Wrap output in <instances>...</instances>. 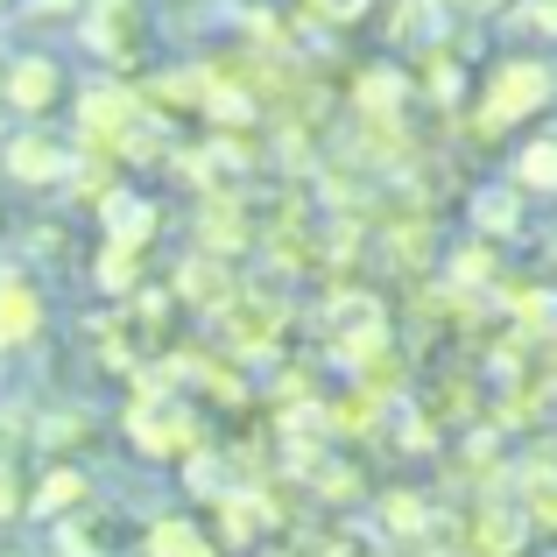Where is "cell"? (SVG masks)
Wrapping results in <instances>:
<instances>
[{
	"instance_id": "cell-1",
	"label": "cell",
	"mask_w": 557,
	"mask_h": 557,
	"mask_svg": "<svg viewBox=\"0 0 557 557\" xmlns=\"http://www.w3.org/2000/svg\"><path fill=\"white\" fill-rule=\"evenodd\" d=\"M557 107V64L550 57H494L487 71L473 78V107H466V121H473L480 141H502L508 127L536 121V113Z\"/></svg>"
},
{
	"instance_id": "cell-2",
	"label": "cell",
	"mask_w": 557,
	"mask_h": 557,
	"mask_svg": "<svg viewBox=\"0 0 557 557\" xmlns=\"http://www.w3.org/2000/svg\"><path fill=\"white\" fill-rule=\"evenodd\" d=\"M156 36H163L156 0H85L78 8V50L107 78H135L141 64H156Z\"/></svg>"
},
{
	"instance_id": "cell-3",
	"label": "cell",
	"mask_w": 557,
	"mask_h": 557,
	"mask_svg": "<svg viewBox=\"0 0 557 557\" xmlns=\"http://www.w3.org/2000/svg\"><path fill=\"white\" fill-rule=\"evenodd\" d=\"M71 92H78V71H71L57 50H14V57H0V99H8V121L50 127L57 113L71 107Z\"/></svg>"
},
{
	"instance_id": "cell-4",
	"label": "cell",
	"mask_w": 557,
	"mask_h": 557,
	"mask_svg": "<svg viewBox=\"0 0 557 557\" xmlns=\"http://www.w3.org/2000/svg\"><path fill=\"white\" fill-rule=\"evenodd\" d=\"M127 445H135L141 459L184 466L212 445V431H205V417L184 395H135V403H127Z\"/></svg>"
},
{
	"instance_id": "cell-5",
	"label": "cell",
	"mask_w": 557,
	"mask_h": 557,
	"mask_svg": "<svg viewBox=\"0 0 557 557\" xmlns=\"http://www.w3.org/2000/svg\"><path fill=\"white\" fill-rule=\"evenodd\" d=\"M71 141L78 149H121V135L141 121V99H135V78H78V92H71Z\"/></svg>"
},
{
	"instance_id": "cell-6",
	"label": "cell",
	"mask_w": 557,
	"mask_h": 557,
	"mask_svg": "<svg viewBox=\"0 0 557 557\" xmlns=\"http://www.w3.org/2000/svg\"><path fill=\"white\" fill-rule=\"evenodd\" d=\"M190 233H198V255H219V261L255 255V247H261V219H255L247 184H212V190H198V219H190Z\"/></svg>"
},
{
	"instance_id": "cell-7",
	"label": "cell",
	"mask_w": 557,
	"mask_h": 557,
	"mask_svg": "<svg viewBox=\"0 0 557 557\" xmlns=\"http://www.w3.org/2000/svg\"><path fill=\"white\" fill-rule=\"evenodd\" d=\"M71 163H78V149H71L64 135H50V127H36V121H14L8 135H0V177L22 184V190H64Z\"/></svg>"
},
{
	"instance_id": "cell-8",
	"label": "cell",
	"mask_w": 557,
	"mask_h": 557,
	"mask_svg": "<svg viewBox=\"0 0 557 557\" xmlns=\"http://www.w3.org/2000/svg\"><path fill=\"white\" fill-rule=\"evenodd\" d=\"M50 332V289L28 261H0V354H28Z\"/></svg>"
},
{
	"instance_id": "cell-9",
	"label": "cell",
	"mask_w": 557,
	"mask_h": 557,
	"mask_svg": "<svg viewBox=\"0 0 557 557\" xmlns=\"http://www.w3.org/2000/svg\"><path fill=\"white\" fill-rule=\"evenodd\" d=\"M212 536L226 557H247L261 544H283V530H275V508L261 502V487H233L212 502Z\"/></svg>"
},
{
	"instance_id": "cell-10",
	"label": "cell",
	"mask_w": 557,
	"mask_h": 557,
	"mask_svg": "<svg viewBox=\"0 0 557 557\" xmlns=\"http://www.w3.org/2000/svg\"><path fill=\"white\" fill-rule=\"evenodd\" d=\"M85 502H99L85 459H50L36 480H28V516H36V522H64V516H78Z\"/></svg>"
},
{
	"instance_id": "cell-11",
	"label": "cell",
	"mask_w": 557,
	"mask_h": 557,
	"mask_svg": "<svg viewBox=\"0 0 557 557\" xmlns=\"http://www.w3.org/2000/svg\"><path fill=\"white\" fill-rule=\"evenodd\" d=\"M233 289H240V275H233V261H219V255H190L177 261V275H170V297L190 304V311H205V318H219L233 304Z\"/></svg>"
},
{
	"instance_id": "cell-12",
	"label": "cell",
	"mask_w": 557,
	"mask_h": 557,
	"mask_svg": "<svg viewBox=\"0 0 557 557\" xmlns=\"http://www.w3.org/2000/svg\"><path fill=\"white\" fill-rule=\"evenodd\" d=\"M346 99H354V113H374V121H409V71H403V57H381V64H368V71H354L346 78Z\"/></svg>"
},
{
	"instance_id": "cell-13",
	"label": "cell",
	"mask_w": 557,
	"mask_h": 557,
	"mask_svg": "<svg viewBox=\"0 0 557 557\" xmlns=\"http://www.w3.org/2000/svg\"><path fill=\"white\" fill-rule=\"evenodd\" d=\"M141 557H226L212 536V522H198L190 508H170V516H149L141 530Z\"/></svg>"
},
{
	"instance_id": "cell-14",
	"label": "cell",
	"mask_w": 557,
	"mask_h": 557,
	"mask_svg": "<svg viewBox=\"0 0 557 557\" xmlns=\"http://www.w3.org/2000/svg\"><path fill=\"white\" fill-rule=\"evenodd\" d=\"M99 226H107L113 247H135V255H156V240H163V205L141 198V190H121V198L99 212Z\"/></svg>"
},
{
	"instance_id": "cell-15",
	"label": "cell",
	"mask_w": 557,
	"mask_h": 557,
	"mask_svg": "<svg viewBox=\"0 0 557 557\" xmlns=\"http://www.w3.org/2000/svg\"><path fill=\"white\" fill-rule=\"evenodd\" d=\"M57 530V557H121V544H113V508L107 502H85L78 516L50 522Z\"/></svg>"
},
{
	"instance_id": "cell-16",
	"label": "cell",
	"mask_w": 557,
	"mask_h": 557,
	"mask_svg": "<svg viewBox=\"0 0 557 557\" xmlns=\"http://www.w3.org/2000/svg\"><path fill=\"white\" fill-rule=\"evenodd\" d=\"M522 205H530V198H522L516 184H480V190H473V212H466V219H473V233H480V240H494V247H502V240H516V233H522V219H530Z\"/></svg>"
},
{
	"instance_id": "cell-17",
	"label": "cell",
	"mask_w": 557,
	"mask_h": 557,
	"mask_svg": "<svg viewBox=\"0 0 557 557\" xmlns=\"http://www.w3.org/2000/svg\"><path fill=\"white\" fill-rule=\"evenodd\" d=\"M92 283H99V297L127 304L135 289H149V283H156V269H149V255H135V247L99 240V255H92Z\"/></svg>"
},
{
	"instance_id": "cell-18",
	"label": "cell",
	"mask_w": 557,
	"mask_h": 557,
	"mask_svg": "<svg viewBox=\"0 0 557 557\" xmlns=\"http://www.w3.org/2000/svg\"><path fill=\"white\" fill-rule=\"evenodd\" d=\"M374 516H381V530H388L395 544H423L431 522H437V508H431L423 487H388V494H374Z\"/></svg>"
},
{
	"instance_id": "cell-19",
	"label": "cell",
	"mask_w": 557,
	"mask_h": 557,
	"mask_svg": "<svg viewBox=\"0 0 557 557\" xmlns=\"http://www.w3.org/2000/svg\"><path fill=\"white\" fill-rule=\"evenodd\" d=\"M304 487H311V502H325V508H360V502H368V473H360L339 445L304 473Z\"/></svg>"
},
{
	"instance_id": "cell-20",
	"label": "cell",
	"mask_w": 557,
	"mask_h": 557,
	"mask_svg": "<svg viewBox=\"0 0 557 557\" xmlns=\"http://www.w3.org/2000/svg\"><path fill=\"white\" fill-rule=\"evenodd\" d=\"M508 184L522 190V198H557V135H530L516 149V163H508Z\"/></svg>"
},
{
	"instance_id": "cell-21",
	"label": "cell",
	"mask_w": 557,
	"mask_h": 557,
	"mask_svg": "<svg viewBox=\"0 0 557 557\" xmlns=\"http://www.w3.org/2000/svg\"><path fill=\"white\" fill-rule=\"evenodd\" d=\"M374 8H381V0H289V14L304 22V36H311V42L339 36V28H360Z\"/></svg>"
},
{
	"instance_id": "cell-22",
	"label": "cell",
	"mask_w": 557,
	"mask_h": 557,
	"mask_svg": "<svg viewBox=\"0 0 557 557\" xmlns=\"http://www.w3.org/2000/svg\"><path fill=\"white\" fill-rule=\"evenodd\" d=\"M14 522H28V473L22 459H0V530H14Z\"/></svg>"
},
{
	"instance_id": "cell-23",
	"label": "cell",
	"mask_w": 557,
	"mask_h": 557,
	"mask_svg": "<svg viewBox=\"0 0 557 557\" xmlns=\"http://www.w3.org/2000/svg\"><path fill=\"white\" fill-rule=\"evenodd\" d=\"M508 22H516L530 42H557V0H516Z\"/></svg>"
},
{
	"instance_id": "cell-24",
	"label": "cell",
	"mask_w": 557,
	"mask_h": 557,
	"mask_svg": "<svg viewBox=\"0 0 557 557\" xmlns=\"http://www.w3.org/2000/svg\"><path fill=\"white\" fill-rule=\"evenodd\" d=\"M437 14H451V22H508L516 14V0H431Z\"/></svg>"
},
{
	"instance_id": "cell-25",
	"label": "cell",
	"mask_w": 557,
	"mask_h": 557,
	"mask_svg": "<svg viewBox=\"0 0 557 557\" xmlns=\"http://www.w3.org/2000/svg\"><path fill=\"white\" fill-rule=\"evenodd\" d=\"M22 8H28V14H78L85 0H22Z\"/></svg>"
},
{
	"instance_id": "cell-26",
	"label": "cell",
	"mask_w": 557,
	"mask_h": 557,
	"mask_svg": "<svg viewBox=\"0 0 557 557\" xmlns=\"http://www.w3.org/2000/svg\"><path fill=\"white\" fill-rule=\"evenodd\" d=\"M247 557H297L289 544H261V550H247Z\"/></svg>"
},
{
	"instance_id": "cell-27",
	"label": "cell",
	"mask_w": 557,
	"mask_h": 557,
	"mask_svg": "<svg viewBox=\"0 0 557 557\" xmlns=\"http://www.w3.org/2000/svg\"><path fill=\"white\" fill-rule=\"evenodd\" d=\"M8 127H14V121H8V99H0V135H8Z\"/></svg>"
},
{
	"instance_id": "cell-28",
	"label": "cell",
	"mask_w": 557,
	"mask_h": 557,
	"mask_svg": "<svg viewBox=\"0 0 557 557\" xmlns=\"http://www.w3.org/2000/svg\"><path fill=\"white\" fill-rule=\"evenodd\" d=\"M14 8H22V0H0V22H8V14H14Z\"/></svg>"
},
{
	"instance_id": "cell-29",
	"label": "cell",
	"mask_w": 557,
	"mask_h": 557,
	"mask_svg": "<svg viewBox=\"0 0 557 557\" xmlns=\"http://www.w3.org/2000/svg\"><path fill=\"white\" fill-rule=\"evenodd\" d=\"M0 226H8V212H0Z\"/></svg>"
}]
</instances>
